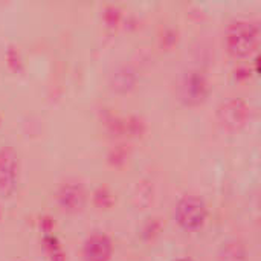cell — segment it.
Returning a JSON list of instances; mask_svg holds the SVG:
<instances>
[{
	"label": "cell",
	"mask_w": 261,
	"mask_h": 261,
	"mask_svg": "<svg viewBox=\"0 0 261 261\" xmlns=\"http://www.w3.org/2000/svg\"><path fill=\"white\" fill-rule=\"evenodd\" d=\"M258 37L260 31L257 23L249 20H236L228 26L225 41L229 54L243 58L255 50L258 44Z\"/></svg>",
	"instance_id": "6da1fadb"
},
{
	"label": "cell",
	"mask_w": 261,
	"mask_h": 261,
	"mask_svg": "<svg viewBox=\"0 0 261 261\" xmlns=\"http://www.w3.org/2000/svg\"><path fill=\"white\" fill-rule=\"evenodd\" d=\"M176 222L185 231H197L205 225L208 210L205 202L196 196H185L176 205Z\"/></svg>",
	"instance_id": "7a4b0ae2"
},
{
	"label": "cell",
	"mask_w": 261,
	"mask_h": 261,
	"mask_svg": "<svg viewBox=\"0 0 261 261\" xmlns=\"http://www.w3.org/2000/svg\"><path fill=\"white\" fill-rule=\"evenodd\" d=\"M251 116V109L248 102L242 98H229L223 101L217 109L219 124L229 132H237L243 128Z\"/></svg>",
	"instance_id": "3957f363"
},
{
	"label": "cell",
	"mask_w": 261,
	"mask_h": 261,
	"mask_svg": "<svg viewBox=\"0 0 261 261\" xmlns=\"http://www.w3.org/2000/svg\"><path fill=\"white\" fill-rule=\"evenodd\" d=\"M210 87L205 75L199 70H190L184 75L179 86V96L187 106H199L208 96Z\"/></svg>",
	"instance_id": "277c9868"
},
{
	"label": "cell",
	"mask_w": 261,
	"mask_h": 261,
	"mask_svg": "<svg viewBox=\"0 0 261 261\" xmlns=\"http://www.w3.org/2000/svg\"><path fill=\"white\" fill-rule=\"evenodd\" d=\"M18 158L11 147L0 148V196L9 197L14 194L18 184Z\"/></svg>",
	"instance_id": "5b68a950"
},
{
	"label": "cell",
	"mask_w": 261,
	"mask_h": 261,
	"mask_svg": "<svg viewBox=\"0 0 261 261\" xmlns=\"http://www.w3.org/2000/svg\"><path fill=\"white\" fill-rule=\"evenodd\" d=\"M57 202L61 211L75 214L80 213L86 205V190L76 180L64 182L57 191Z\"/></svg>",
	"instance_id": "8992f818"
},
{
	"label": "cell",
	"mask_w": 261,
	"mask_h": 261,
	"mask_svg": "<svg viewBox=\"0 0 261 261\" xmlns=\"http://www.w3.org/2000/svg\"><path fill=\"white\" fill-rule=\"evenodd\" d=\"M112 243L107 236L96 232L92 234L83 248V255L86 261H109L112 257Z\"/></svg>",
	"instance_id": "52a82bcc"
},
{
	"label": "cell",
	"mask_w": 261,
	"mask_h": 261,
	"mask_svg": "<svg viewBox=\"0 0 261 261\" xmlns=\"http://www.w3.org/2000/svg\"><path fill=\"white\" fill-rule=\"evenodd\" d=\"M135 84H136V73L130 67H127V66L119 67L112 75V80H110L112 89L116 90V92H121V93L128 92L130 89L135 87Z\"/></svg>",
	"instance_id": "ba28073f"
},
{
	"label": "cell",
	"mask_w": 261,
	"mask_h": 261,
	"mask_svg": "<svg viewBox=\"0 0 261 261\" xmlns=\"http://www.w3.org/2000/svg\"><path fill=\"white\" fill-rule=\"evenodd\" d=\"M219 261H248V252L240 240H228L219 252Z\"/></svg>",
	"instance_id": "9c48e42d"
},
{
	"label": "cell",
	"mask_w": 261,
	"mask_h": 261,
	"mask_svg": "<svg viewBox=\"0 0 261 261\" xmlns=\"http://www.w3.org/2000/svg\"><path fill=\"white\" fill-rule=\"evenodd\" d=\"M176 261H193V260H190V258H179V260H176Z\"/></svg>",
	"instance_id": "30bf717a"
}]
</instances>
